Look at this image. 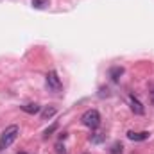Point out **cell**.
<instances>
[{"label": "cell", "instance_id": "obj_1", "mask_svg": "<svg viewBox=\"0 0 154 154\" xmlns=\"http://www.w3.org/2000/svg\"><path fill=\"white\" fill-rule=\"evenodd\" d=\"M18 134H20V127H18V125H9V127H5V129L2 131V134H0V151H5L7 147H11V145L16 142Z\"/></svg>", "mask_w": 154, "mask_h": 154}, {"label": "cell", "instance_id": "obj_2", "mask_svg": "<svg viewBox=\"0 0 154 154\" xmlns=\"http://www.w3.org/2000/svg\"><path fill=\"white\" fill-rule=\"evenodd\" d=\"M81 122H82V125H86L90 129H97L100 125V113L97 109H88L81 116Z\"/></svg>", "mask_w": 154, "mask_h": 154}, {"label": "cell", "instance_id": "obj_3", "mask_svg": "<svg viewBox=\"0 0 154 154\" xmlns=\"http://www.w3.org/2000/svg\"><path fill=\"white\" fill-rule=\"evenodd\" d=\"M45 81H47V88L50 90V91H61V88H63V84H61V79L57 77V72L56 70H50L47 77H45Z\"/></svg>", "mask_w": 154, "mask_h": 154}, {"label": "cell", "instance_id": "obj_4", "mask_svg": "<svg viewBox=\"0 0 154 154\" xmlns=\"http://www.w3.org/2000/svg\"><path fill=\"white\" fill-rule=\"evenodd\" d=\"M149 136H151L149 131H140V133L129 131V133H127V138H129L131 142H145V140H149Z\"/></svg>", "mask_w": 154, "mask_h": 154}, {"label": "cell", "instance_id": "obj_5", "mask_svg": "<svg viewBox=\"0 0 154 154\" xmlns=\"http://www.w3.org/2000/svg\"><path fill=\"white\" fill-rule=\"evenodd\" d=\"M129 106H131V111H133L134 115H143V113H145V108L142 106V102H140L136 97H131V99H129Z\"/></svg>", "mask_w": 154, "mask_h": 154}, {"label": "cell", "instance_id": "obj_6", "mask_svg": "<svg viewBox=\"0 0 154 154\" xmlns=\"http://www.w3.org/2000/svg\"><path fill=\"white\" fill-rule=\"evenodd\" d=\"M122 74H124V68H122V66H113V68L109 70V77H111V81H115V82L120 79Z\"/></svg>", "mask_w": 154, "mask_h": 154}, {"label": "cell", "instance_id": "obj_7", "mask_svg": "<svg viewBox=\"0 0 154 154\" xmlns=\"http://www.w3.org/2000/svg\"><path fill=\"white\" fill-rule=\"evenodd\" d=\"M22 109H23L25 113H29V115H34V113H38L39 111V106L38 104H23Z\"/></svg>", "mask_w": 154, "mask_h": 154}, {"label": "cell", "instance_id": "obj_8", "mask_svg": "<svg viewBox=\"0 0 154 154\" xmlns=\"http://www.w3.org/2000/svg\"><path fill=\"white\" fill-rule=\"evenodd\" d=\"M54 115H56V108H54V106H48V108H45V109L41 111V118H43V120H48L50 116H54Z\"/></svg>", "mask_w": 154, "mask_h": 154}, {"label": "cell", "instance_id": "obj_9", "mask_svg": "<svg viewBox=\"0 0 154 154\" xmlns=\"http://www.w3.org/2000/svg\"><path fill=\"white\" fill-rule=\"evenodd\" d=\"M48 0H32V7L34 9H45V7H48Z\"/></svg>", "mask_w": 154, "mask_h": 154}, {"label": "cell", "instance_id": "obj_10", "mask_svg": "<svg viewBox=\"0 0 154 154\" xmlns=\"http://www.w3.org/2000/svg\"><path fill=\"white\" fill-rule=\"evenodd\" d=\"M90 140H91L93 143H100V142L104 140V134H102V133H95V134L90 136Z\"/></svg>", "mask_w": 154, "mask_h": 154}, {"label": "cell", "instance_id": "obj_11", "mask_svg": "<svg viewBox=\"0 0 154 154\" xmlns=\"http://www.w3.org/2000/svg\"><path fill=\"white\" fill-rule=\"evenodd\" d=\"M122 152V143H113V147H111V154H120Z\"/></svg>", "mask_w": 154, "mask_h": 154}, {"label": "cell", "instance_id": "obj_12", "mask_svg": "<svg viewBox=\"0 0 154 154\" xmlns=\"http://www.w3.org/2000/svg\"><path fill=\"white\" fill-rule=\"evenodd\" d=\"M56 129H57V124H52V125H50V127H48V129L45 131V138H48V136H50V134H52V133H54Z\"/></svg>", "mask_w": 154, "mask_h": 154}, {"label": "cell", "instance_id": "obj_13", "mask_svg": "<svg viewBox=\"0 0 154 154\" xmlns=\"http://www.w3.org/2000/svg\"><path fill=\"white\" fill-rule=\"evenodd\" d=\"M152 100H154V86H152Z\"/></svg>", "mask_w": 154, "mask_h": 154}, {"label": "cell", "instance_id": "obj_14", "mask_svg": "<svg viewBox=\"0 0 154 154\" xmlns=\"http://www.w3.org/2000/svg\"><path fill=\"white\" fill-rule=\"evenodd\" d=\"M18 154H25V152H18Z\"/></svg>", "mask_w": 154, "mask_h": 154}]
</instances>
